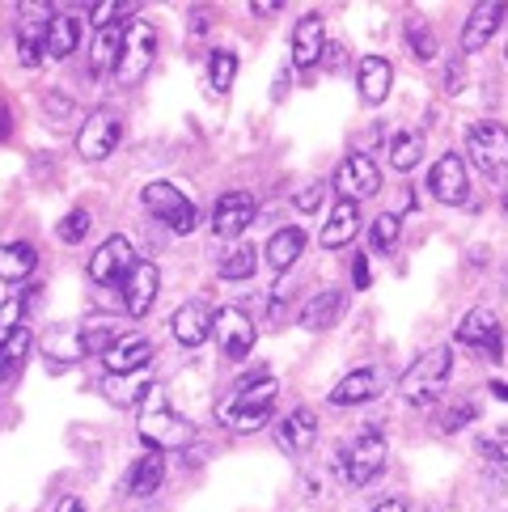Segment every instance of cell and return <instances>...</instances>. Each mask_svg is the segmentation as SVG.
<instances>
[{"label": "cell", "instance_id": "3957f363", "mask_svg": "<svg viewBox=\"0 0 508 512\" xmlns=\"http://www.w3.org/2000/svg\"><path fill=\"white\" fill-rule=\"evenodd\" d=\"M449 373H453V347H428L420 360H411V369L398 377V398L407 407H432L445 386H449Z\"/></svg>", "mask_w": 508, "mask_h": 512}, {"label": "cell", "instance_id": "f907efd6", "mask_svg": "<svg viewBox=\"0 0 508 512\" xmlns=\"http://www.w3.org/2000/svg\"><path fill=\"white\" fill-rule=\"evenodd\" d=\"M13 136V115H9V106L0 102V140H9Z\"/></svg>", "mask_w": 508, "mask_h": 512}, {"label": "cell", "instance_id": "6da1fadb", "mask_svg": "<svg viewBox=\"0 0 508 512\" xmlns=\"http://www.w3.org/2000/svg\"><path fill=\"white\" fill-rule=\"evenodd\" d=\"M140 441L157 449V453H170V449H187L195 441V428L187 424L183 415L170 407V398L161 394V386L153 381L140 398Z\"/></svg>", "mask_w": 508, "mask_h": 512}, {"label": "cell", "instance_id": "f6af8a7d", "mask_svg": "<svg viewBox=\"0 0 508 512\" xmlns=\"http://www.w3.org/2000/svg\"><path fill=\"white\" fill-rule=\"evenodd\" d=\"M47 111H51V119H68L72 115V98H64L60 89H47Z\"/></svg>", "mask_w": 508, "mask_h": 512}, {"label": "cell", "instance_id": "d4e9b609", "mask_svg": "<svg viewBox=\"0 0 508 512\" xmlns=\"http://www.w3.org/2000/svg\"><path fill=\"white\" fill-rule=\"evenodd\" d=\"M43 43H47V56H51V60H68L72 51L81 47V22H77L72 13H51V17H47Z\"/></svg>", "mask_w": 508, "mask_h": 512}, {"label": "cell", "instance_id": "9a60e30c", "mask_svg": "<svg viewBox=\"0 0 508 512\" xmlns=\"http://www.w3.org/2000/svg\"><path fill=\"white\" fill-rule=\"evenodd\" d=\"M428 191L437 195L441 204H449V208L466 204V191H470V182H466V157L445 153L437 166H432V174H428Z\"/></svg>", "mask_w": 508, "mask_h": 512}, {"label": "cell", "instance_id": "e0dca14e", "mask_svg": "<svg viewBox=\"0 0 508 512\" xmlns=\"http://www.w3.org/2000/svg\"><path fill=\"white\" fill-rule=\"evenodd\" d=\"M276 441L284 453H305L318 441V411L314 407H293L276 424Z\"/></svg>", "mask_w": 508, "mask_h": 512}, {"label": "cell", "instance_id": "11a10c76", "mask_svg": "<svg viewBox=\"0 0 508 512\" xmlns=\"http://www.w3.org/2000/svg\"><path fill=\"white\" fill-rule=\"evenodd\" d=\"M504 212H508V195H504Z\"/></svg>", "mask_w": 508, "mask_h": 512}, {"label": "cell", "instance_id": "d6986e66", "mask_svg": "<svg viewBox=\"0 0 508 512\" xmlns=\"http://www.w3.org/2000/svg\"><path fill=\"white\" fill-rule=\"evenodd\" d=\"M326 51V22L322 13H305L297 30H293V64L297 68H314Z\"/></svg>", "mask_w": 508, "mask_h": 512}, {"label": "cell", "instance_id": "d590c367", "mask_svg": "<svg viewBox=\"0 0 508 512\" xmlns=\"http://www.w3.org/2000/svg\"><path fill=\"white\" fill-rule=\"evenodd\" d=\"M26 305H30V301L22 297V292H13V297L0 301V343H9V339L26 326Z\"/></svg>", "mask_w": 508, "mask_h": 512}, {"label": "cell", "instance_id": "7dc6e473", "mask_svg": "<svg viewBox=\"0 0 508 512\" xmlns=\"http://www.w3.org/2000/svg\"><path fill=\"white\" fill-rule=\"evenodd\" d=\"M352 280H356V288H369V259H365V254L352 263Z\"/></svg>", "mask_w": 508, "mask_h": 512}, {"label": "cell", "instance_id": "f5cc1de1", "mask_svg": "<svg viewBox=\"0 0 508 512\" xmlns=\"http://www.w3.org/2000/svg\"><path fill=\"white\" fill-rule=\"evenodd\" d=\"M191 30H195V34H199V30H208V17L199 13V9H195V22H191Z\"/></svg>", "mask_w": 508, "mask_h": 512}, {"label": "cell", "instance_id": "5bb4252c", "mask_svg": "<svg viewBox=\"0 0 508 512\" xmlns=\"http://www.w3.org/2000/svg\"><path fill=\"white\" fill-rule=\"evenodd\" d=\"M119 288H123V309H127V314L144 318V314L153 309L157 292H161V271H157V263L136 259V267L127 271V280H123Z\"/></svg>", "mask_w": 508, "mask_h": 512}, {"label": "cell", "instance_id": "e575fe53", "mask_svg": "<svg viewBox=\"0 0 508 512\" xmlns=\"http://www.w3.org/2000/svg\"><path fill=\"white\" fill-rule=\"evenodd\" d=\"M403 39H407V51L420 64H432L437 60V39H432V30L424 17H407V30H403Z\"/></svg>", "mask_w": 508, "mask_h": 512}, {"label": "cell", "instance_id": "7c38bea8", "mask_svg": "<svg viewBox=\"0 0 508 512\" xmlns=\"http://www.w3.org/2000/svg\"><path fill=\"white\" fill-rule=\"evenodd\" d=\"M212 335H216V343H221L225 360H246L254 352V322H250V314H242L238 305L212 314Z\"/></svg>", "mask_w": 508, "mask_h": 512}, {"label": "cell", "instance_id": "603a6c76", "mask_svg": "<svg viewBox=\"0 0 508 512\" xmlns=\"http://www.w3.org/2000/svg\"><path fill=\"white\" fill-rule=\"evenodd\" d=\"M263 254H267V267L276 271V276H284V271L305 254V229H297V225L276 229V233L267 237V250Z\"/></svg>", "mask_w": 508, "mask_h": 512}, {"label": "cell", "instance_id": "bcb514c9", "mask_svg": "<svg viewBox=\"0 0 508 512\" xmlns=\"http://www.w3.org/2000/svg\"><path fill=\"white\" fill-rule=\"evenodd\" d=\"M297 212H314L318 204H322V187H305V191H297Z\"/></svg>", "mask_w": 508, "mask_h": 512}, {"label": "cell", "instance_id": "9c48e42d", "mask_svg": "<svg viewBox=\"0 0 508 512\" xmlns=\"http://www.w3.org/2000/svg\"><path fill=\"white\" fill-rule=\"evenodd\" d=\"M458 343L487 356V360H500L504 356V326L492 309H470V314L458 322Z\"/></svg>", "mask_w": 508, "mask_h": 512}, {"label": "cell", "instance_id": "4fadbf2b", "mask_svg": "<svg viewBox=\"0 0 508 512\" xmlns=\"http://www.w3.org/2000/svg\"><path fill=\"white\" fill-rule=\"evenodd\" d=\"M254 212H259V204H254L250 191H225L221 199H216V208H212V233L238 242V237L254 225Z\"/></svg>", "mask_w": 508, "mask_h": 512}, {"label": "cell", "instance_id": "8d00e7d4", "mask_svg": "<svg viewBox=\"0 0 508 512\" xmlns=\"http://www.w3.org/2000/svg\"><path fill=\"white\" fill-rule=\"evenodd\" d=\"M208 77H212V89L216 94H225V89L233 85V77H238V56H233V51H212L208 56Z\"/></svg>", "mask_w": 508, "mask_h": 512}, {"label": "cell", "instance_id": "484cf974", "mask_svg": "<svg viewBox=\"0 0 508 512\" xmlns=\"http://www.w3.org/2000/svg\"><path fill=\"white\" fill-rule=\"evenodd\" d=\"M161 479H166V457H161L157 449H149V453L136 457L132 470H127V491H132L136 500H144L161 487Z\"/></svg>", "mask_w": 508, "mask_h": 512}, {"label": "cell", "instance_id": "ba28073f", "mask_svg": "<svg viewBox=\"0 0 508 512\" xmlns=\"http://www.w3.org/2000/svg\"><path fill=\"white\" fill-rule=\"evenodd\" d=\"M136 246L127 242V237H106V242L89 254V280L102 284V288H111V284H123L127 280V271L136 267Z\"/></svg>", "mask_w": 508, "mask_h": 512}, {"label": "cell", "instance_id": "4316f807", "mask_svg": "<svg viewBox=\"0 0 508 512\" xmlns=\"http://www.w3.org/2000/svg\"><path fill=\"white\" fill-rule=\"evenodd\" d=\"M377 373L373 369H352L348 377H339L331 386V407H360V402H369L377 394Z\"/></svg>", "mask_w": 508, "mask_h": 512}, {"label": "cell", "instance_id": "4dcf8cb0", "mask_svg": "<svg viewBox=\"0 0 508 512\" xmlns=\"http://www.w3.org/2000/svg\"><path fill=\"white\" fill-rule=\"evenodd\" d=\"M123 339V331L115 322H85L77 331V343H81V356H106L111 347Z\"/></svg>", "mask_w": 508, "mask_h": 512}, {"label": "cell", "instance_id": "f1b7e54d", "mask_svg": "<svg viewBox=\"0 0 508 512\" xmlns=\"http://www.w3.org/2000/svg\"><path fill=\"white\" fill-rule=\"evenodd\" d=\"M34 267H39V254H34V246H26V242H5V246H0V280L17 284V280H26Z\"/></svg>", "mask_w": 508, "mask_h": 512}, {"label": "cell", "instance_id": "f546056e", "mask_svg": "<svg viewBox=\"0 0 508 512\" xmlns=\"http://www.w3.org/2000/svg\"><path fill=\"white\" fill-rule=\"evenodd\" d=\"M119 51H123V26H102L94 34V47H89V64H94V72H115L119 64Z\"/></svg>", "mask_w": 508, "mask_h": 512}, {"label": "cell", "instance_id": "9f6ffc18", "mask_svg": "<svg viewBox=\"0 0 508 512\" xmlns=\"http://www.w3.org/2000/svg\"><path fill=\"white\" fill-rule=\"evenodd\" d=\"M504 60H508V47H504Z\"/></svg>", "mask_w": 508, "mask_h": 512}, {"label": "cell", "instance_id": "7402d4cb", "mask_svg": "<svg viewBox=\"0 0 508 512\" xmlns=\"http://www.w3.org/2000/svg\"><path fill=\"white\" fill-rule=\"evenodd\" d=\"M390 81H394V68L381 60V56H365L356 68V89H360V102L365 106H381L390 98Z\"/></svg>", "mask_w": 508, "mask_h": 512}, {"label": "cell", "instance_id": "60d3db41", "mask_svg": "<svg viewBox=\"0 0 508 512\" xmlns=\"http://www.w3.org/2000/svg\"><path fill=\"white\" fill-rule=\"evenodd\" d=\"M483 462H496V466H508V428H496V432H483L475 441Z\"/></svg>", "mask_w": 508, "mask_h": 512}, {"label": "cell", "instance_id": "44dd1931", "mask_svg": "<svg viewBox=\"0 0 508 512\" xmlns=\"http://www.w3.org/2000/svg\"><path fill=\"white\" fill-rule=\"evenodd\" d=\"M106 373H149L153 364V343L144 335H132V339H119L111 352L102 356Z\"/></svg>", "mask_w": 508, "mask_h": 512}, {"label": "cell", "instance_id": "277c9868", "mask_svg": "<svg viewBox=\"0 0 508 512\" xmlns=\"http://www.w3.org/2000/svg\"><path fill=\"white\" fill-rule=\"evenodd\" d=\"M386 457H390L386 436L373 432V428H365V432L352 436V441L335 453V470H339L352 487H369L377 474L386 470Z\"/></svg>", "mask_w": 508, "mask_h": 512}, {"label": "cell", "instance_id": "f35d334b", "mask_svg": "<svg viewBox=\"0 0 508 512\" xmlns=\"http://www.w3.org/2000/svg\"><path fill=\"white\" fill-rule=\"evenodd\" d=\"M26 352H30V331L22 326L9 343H0V377H9V373H17V364L26 360Z\"/></svg>", "mask_w": 508, "mask_h": 512}, {"label": "cell", "instance_id": "681fc988", "mask_svg": "<svg viewBox=\"0 0 508 512\" xmlns=\"http://www.w3.org/2000/svg\"><path fill=\"white\" fill-rule=\"evenodd\" d=\"M250 13H259V17H271V13H280V0H254Z\"/></svg>", "mask_w": 508, "mask_h": 512}, {"label": "cell", "instance_id": "83f0119b", "mask_svg": "<svg viewBox=\"0 0 508 512\" xmlns=\"http://www.w3.org/2000/svg\"><path fill=\"white\" fill-rule=\"evenodd\" d=\"M149 386L153 381H144V373H106L102 377V398L111 402V407H140V398Z\"/></svg>", "mask_w": 508, "mask_h": 512}, {"label": "cell", "instance_id": "836d02e7", "mask_svg": "<svg viewBox=\"0 0 508 512\" xmlns=\"http://www.w3.org/2000/svg\"><path fill=\"white\" fill-rule=\"evenodd\" d=\"M254 259H259V254H254L246 242L229 246L221 254V263H216V276H221V280H250L254 276Z\"/></svg>", "mask_w": 508, "mask_h": 512}, {"label": "cell", "instance_id": "8fae6325", "mask_svg": "<svg viewBox=\"0 0 508 512\" xmlns=\"http://www.w3.org/2000/svg\"><path fill=\"white\" fill-rule=\"evenodd\" d=\"M119 140H123V123L119 115L111 111H94L85 123H81V132H77V153L85 161H106L115 149H119Z\"/></svg>", "mask_w": 508, "mask_h": 512}, {"label": "cell", "instance_id": "7bdbcfd3", "mask_svg": "<svg viewBox=\"0 0 508 512\" xmlns=\"http://www.w3.org/2000/svg\"><path fill=\"white\" fill-rule=\"evenodd\" d=\"M136 9L132 5H94L89 9V17H94V26L102 30V26H115V17H132Z\"/></svg>", "mask_w": 508, "mask_h": 512}, {"label": "cell", "instance_id": "cb8c5ba5", "mask_svg": "<svg viewBox=\"0 0 508 512\" xmlns=\"http://www.w3.org/2000/svg\"><path fill=\"white\" fill-rule=\"evenodd\" d=\"M356 229H360V204H352V199H335L331 216H326V229H322V246L326 250L348 246L356 237Z\"/></svg>", "mask_w": 508, "mask_h": 512}, {"label": "cell", "instance_id": "52a82bcc", "mask_svg": "<svg viewBox=\"0 0 508 512\" xmlns=\"http://www.w3.org/2000/svg\"><path fill=\"white\" fill-rule=\"evenodd\" d=\"M140 199H144V208H149L161 225H170L174 233H191L195 221H199V212L187 199V191H178L174 182H149V187L140 191Z\"/></svg>", "mask_w": 508, "mask_h": 512}, {"label": "cell", "instance_id": "d6a6232c", "mask_svg": "<svg viewBox=\"0 0 508 512\" xmlns=\"http://www.w3.org/2000/svg\"><path fill=\"white\" fill-rule=\"evenodd\" d=\"M420 161H424V132H398V136L390 140V166H394L398 174L415 170Z\"/></svg>", "mask_w": 508, "mask_h": 512}, {"label": "cell", "instance_id": "c3c4849f", "mask_svg": "<svg viewBox=\"0 0 508 512\" xmlns=\"http://www.w3.org/2000/svg\"><path fill=\"white\" fill-rule=\"evenodd\" d=\"M369 512H407V500H398V496H386L381 504H373Z\"/></svg>", "mask_w": 508, "mask_h": 512}, {"label": "cell", "instance_id": "b9f144b4", "mask_svg": "<svg viewBox=\"0 0 508 512\" xmlns=\"http://www.w3.org/2000/svg\"><path fill=\"white\" fill-rule=\"evenodd\" d=\"M85 233H89V212L85 208H72L64 221L56 225V237L64 246H77V242H85Z\"/></svg>", "mask_w": 508, "mask_h": 512}, {"label": "cell", "instance_id": "7a4b0ae2", "mask_svg": "<svg viewBox=\"0 0 508 512\" xmlns=\"http://www.w3.org/2000/svg\"><path fill=\"white\" fill-rule=\"evenodd\" d=\"M276 377H254V381H242L221 407H216V419L229 428V432H259L267 419H271V407H276Z\"/></svg>", "mask_w": 508, "mask_h": 512}, {"label": "cell", "instance_id": "2e32d148", "mask_svg": "<svg viewBox=\"0 0 508 512\" xmlns=\"http://www.w3.org/2000/svg\"><path fill=\"white\" fill-rule=\"evenodd\" d=\"M504 5L500 0H487V5H475L466 17V26H462V56H475V51H483L487 43H492V34L500 30L504 22Z\"/></svg>", "mask_w": 508, "mask_h": 512}, {"label": "cell", "instance_id": "ac0fdd59", "mask_svg": "<svg viewBox=\"0 0 508 512\" xmlns=\"http://www.w3.org/2000/svg\"><path fill=\"white\" fill-rule=\"evenodd\" d=\"M170 331H174V339L183 343V347H199V343L212 335V309H208L204 301L178 305L174 318H170Z\"/></svg>", "mask_w": 508, "mask_h": 512}, {"label": "cell", "instance_id": "1f68e13d", "mask_svg": "<svg viewBox=\"0 0 508 512\" xmlns=\"http://www.w3.org/2000/svg\"><path fill=\"white\" fill-rule=\"evenodd\" d=\"M47 22H22L17 26V60H22V68H39L43 56H47Z\"/></svg>", "mask_w": 508, "mask_h": 512}, {"label": "cell", "instance_id": "816d5d0a", "mask_svg": "<svg viewBox=\"0 0 508 512\" xmlns=\"http://www.w3.org/2000/svg\"><path fill=\"white\" fill-rule=\"evenodd\" d=\"M56 512H85V504H81V500H77V496H64V500H60V508H56Z\"/></svg>", "mask_w": 508, "mask_h": 512}, {"label": "cell", "instance_id": "8992f818", "mask_svg": "<svg viewBox=\"0 0 508 512\" xmlns=\"http://www.w3.org/2000/svg\"><path fill=\"white\" fill-rule=\"evenodd\" d=\"M157 56V26L153 22H127L123 26V51H119V64H115V77L119 85H136L144 81V72L153 68Z\"/></svg>", "mask_w": 508, "mask_h": 512}, {"label": "cell", "instance_id": "5b68a950", "mask_svg": "<svg viewBox=\"0 0 508 512\" xmlns=\"http://www.w3.org/2000/svg\"><path fill=\"white\" fill-rule=\"evenodd\" d=\"M466 157L475 161V170L492 182L508 178V127L496 119H483L466 127Z\"/></svg>", "mask_w": 508, "mask_h": 512}, {"label": "cell", "instance_id": "30bf717a", "mask_svg": "<svg viewBox=\"0 0 508 512\" xmlns=\"http://www.w3.org/2000/svg\"><path fill=\"white\" fill-rule=\"evenodd\" d=\"M335 191H339V199H352V204H360V199H373L381 191L377 161L369 153H348V157H343V166L335 170Z\"/></svg>", "mask_w": 508, "mask_h": 512}, {"label": "cell", "instance_id": "db71d44e", "mask_svg": "<svg viewBox=\"0 0 508 512\" xmlns=\"http://www.w3.org/2000/svg\"><path fill=\"white\" fill-rule=\"evenodd\" d=\"M492 394H496L500 402H508V386H504V381H492Z\"/></svg>", "mask_w": 508, "mask_h": 512}, {"label": "cell", "instance_id": "74e56055", "mask_svg": "<svg viewBox=\"0 0 508 512\" xmlns=\"http://www.w3.org/2000/svg\"><path fill=\"white\" fill-rule=\"evenodd\" d=\"M398 229H403V225H398V216H394V212L377 216L373 229H369V246H373L377 254H390V250L398 246Z\"/></svg>", "mask_w": 508, "mask_h": 512}, {"label": "cell", "instance_id": "ee69618b", "mask_svg": "<svg viewBox=\"0 0 508 512\" xmlns=\"http://www.w3.org/2000/svg\"><path fill=\"white\" fill-rule=\"evenodd\" d=\"M462 89H466V60L453 56L445 64V94H462Z\"/></svg>", "mask_w": 508, "mask_h": 512}, {"label": "cell", "instance_id": "ffe728a7", "mask_svg": "<svg viewBox=\"0 0 508 512\" xmlns=\"http://www.w3.org/2000/svg\"><path fill=\"white\" fill-rule=\"evenodd\" d=\"M343 309H348V297H343V288H322V292H314V297L305 301L301 326H305V331H331V326L343 318Z\"/></svg>", "mask_w": 508, "mask_h": 512}, {"label": "cell", "instance_id": "ab89813d", "mask_svg": "<svg viewBox=\"0 0 508 512\" xmlns=\"http://www.w3.org/2000/svg\"><path fill=\"white\" fill-rule=\"evenodd\" d=\"M479 419V402L475 398H462V402H453V407L441 415V432L453 436V432H462L466 424H475Z\"/></svg>", "mask_w": 508, "mask_h": 512}]
</instances>
